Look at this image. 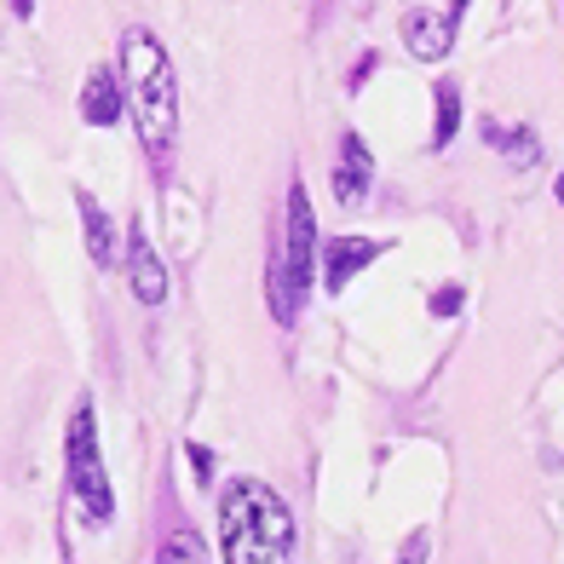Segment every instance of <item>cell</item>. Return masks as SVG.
Wrapping results in <instances>:
<instances>
[{
    "mask_svg": "<svg viewBox=\"0 0 564 564\" xmlns=\"http://www.w3.org/2000/svg\"><path fill=\"white\" fill-rule=\"evenodd\" d=\"M317 260H323V289L346 294V282L380 260V242L375 237H340V242H328V253H317Z\"/></svg>",
    "mask_w": 564,
    "mask_h": 564,
    "instance_id": "52a82bcc",
    "label": "cell"
},
{
    "mask_svg": "<svg viewBox=\"0 0 564 564\" xmlns=\"http://www.w3.org/2000/svg\"><path fill=\"white\" fill-rule=\"evenodd\" d=\"M312 276H317V208L305 185L294 178L289 185V219H282V242H276V260L265 276V294H271V317L282 328L300 323V305L312 294Z\"/></svg>",
    "mask_w": 564,
    "mask_h": 564,
    "instance_id": "3957f363",
    "label": "cell"
},
{
    "mask_svg": "<svg viewBox=\"0 0 564 564\" xmlns=\"http://www.w3.org/2000/svg\"><path fill=\"white\" fill-rule=\"evenodd\" d=\"M369 178H375V162H369V144L346 133L340 139V162H335V196H340V208H357V202L369 196Z\"/></svg>",
    "mask_w": 564,
    "mask_h": 564,
    "instance_id": "ba28073f",
    "label": "cell"
},
{
    "mask_svg": "<svg viewBox=\"0 0 564 564\" xmlns=\"http://www.w3.org/2000/svg\"><path fill=\"white\" fill-rule=\"evenodd\" d=\"M64 473H69V496L82 507V519L93 530H105L116 519V490L105 473V455H98V426H93V403L82 398L69 415V438H64Z\"/></svg>",
    "mask_w": 564,
    "mask_h": 564,
    "instance_id": "277c9868",
    "label": "cell"
},
{
    "mask_svg": "<svg viewBox=\"0 0 564 564\" xmlns=\"http://www.w3.org/2000/svg\"><path fill=\"white\" fill-rule=\"evenodd\" d=\"M294 512L271 484L230 478L219 496V553L225 564H294Z\"/></svg>",
    "mask_w": 564,
    "mask_h": 564,
    "instance_id": "7a4b0ae2",
    "label": "cell"
},
{
    "mask_svg": "<svg viewBox=\"0 0 564 564\" xmlns=\"http://www.w3.org/2000/svg\"><path fill=\"white\" fill-rule=\"evenodd\" d=\"M12 12H18V18H30V12H35V0H12Z\"/></svg>",
    "mask_w": 564,
    "mask_h": 564,
    "instance_id": "e0dca14e",
    "label": "cell"
},
{
    "mask_svg": "<svg viewBox=\"0 0 564 564\" xmlns=\"http://www.w3.org/2000/svg\"><path fill=\"white\" fill-rule=\"evenodd\" d=\"M121 93H133V121L150 167L167 173L178 150V82H173L167 46L139 23L121 35Z\"/></svg>",
    "mask_w": 564,
    "mask_h": 564,
    "instance_id": "6da1fadb",
    "label": "cell"
},
{
    "mask_svg": "<svg viewBox=\"0 0 564 564\" xmlns=\"http://www.w3.org/2000/svg\"><path fill=\"white\" fill-rule=\"evenodd\" d=\"M156 564H208V553H202V535L191 524H173L162 535V547H156Z\"/></svg>",
    "mask_w": 564,
    "mask_h": 564,
    "instance_id": "7c38bea8",
    "label": "cell"
},
{
    "mask_svg": "<svg viewBox=\"0 0 564 564\" xmlns=\"http://www.w3.org/2000/svg\"><path fill=\"white\" fill-rule=\"evenodd\" d=\"M312 12H317V18H323V12H328V0H317V7H312Z\"/></svg>",
    "mask_w": 564,
    "mask_h": 564,
    "instance_id": "d6986e66",
    "label": "cell"
},
{
    "mask_svg": "<svg viewBox=\"0 0 564 564\" xmlns=\"http://www.w3.org/2000/svg\"><path fill=\"white\" fill-rule=\"evenodd\" d=\"M121 105H127L121 75L98 64V69L87 75V87H82V116H87V127H116V121H121Z\"/></svg>",
    "mask_w": 564,
    "mask_h": 564,
    "instance_id": "30bf717a",
    "label": "cell"
},
{
    "mask_svg": "<svg viewBox=\"0 0 564 564\" xmlns=\"http://www.w3.org/2000/svg\"><path fill=\"white\" fill-rule=\"evenodd\" d=\"M460 300H467V294H460L455 282H444V289L432 294V312H438V317H455V312H460Z\"/></svg>",
    "mask_w": 564,
    "mask_h": 564,
    "instance_id": "5bb4252c",
    "label": "cell"
},
{
    "mask_svg": "<svg viewBox=\"0 0 564 564\" xmlns=\"http://www.w3.org/2000/svg\"><path fill=\"white\" fill-rule=\"evenodd\" d=\"M426 558V530H415V535H409V542H403V558L398 564H421Z\"/></svg>",
    "mask_w": 564,
    "mask_h": 564,
    "instance_id": "2e32d148",
    "label": "cell"
},
{
    "mask_svg": "<svg viewBox=\"0 0 564 564\" xmlns=\"http://www.w3.org/2000/svg\"><path fill=\"white\" fill-rule=\"evenodd\" d=\"M460 127V87L455 82H438V121H432V150H449Z\"/></svg>",
    "mask_w": 564,
    "mask_h": 564,
    "instance_id": "4fadbf2b",
    "label": "cell"
},
{
    "mask_svg": "<svg viewBox=\"0 0 564 564\" xmlns=\"http://www.w3.org/2000/svg\"><path fill=\"white\" fill-rule=\"evenodd\" d=\"M121 260H127V282H133L139 305H162V300H167V265H162V253L150 248L144 225H133V237H127Z\"/></svg>",
    "mask_w": 564,
    "mask_h": 564,
    "instance_id": "8992f818",
    "label": "cell"
},
{
    "mask_svg": "<svg viewBox=\"0 0 564 564\" xmlns=\"http://www.w3.org/2000/svg\"><path fill=\"white\" fill-rule=\"evenodd\" d=\"M553 191H558V208H564V173H558V185H553Z\"/></svg>",
    "mask_w": 564,
    "mask_h": 564,
    "instance_id": "ac0fdd59",
    "label": "cell"
},
{
    "mask_svg": "<svg viewBox=\"0 0 564 564\" xmlns=\"http://www.w3.org/2000/svg\"><path fill=\"white\" fill-rule=\"evenodd\" d=\"M478 139L490 144V150H501L507 167H535V162H542V139H535L530 127H507L496 116H484L478 121Z\"/></svg>",
    "mask_w": 564,
    "mask_h": 564,
    "instance_id": "9c48e42d",
    "label": "cell"
},
{
    "mask_svg": "<svg viewBox=\"0 0 564 564\" xmlns=\"http://www.w3.org/2000/svg\"><path fill=\"white\" fill-rule=\"evenodd\" d=\"M75 208H82V225H87V253H93V265H116L121 253H116V225H110V214L98 208V202L87 196V191H75Z\"/></svg>",
    "mask_w": 564,
    "mask_h": 564,
    "instance_id": "8fae6325",
    "label": "cell"
},
{
    "mask_svg": "<svg viewBox=\"0 0 564 564\" xmlns=\"http://www.w3.org/2000/svg\"><path fill=\"white\" fill-rule=\"evenodd\" d=\"M467 7V0H455L449 12H432V7H409L403 12V46L415 53L421 64H438V58H449V46H455V12Z\"/></svg>",
    "mask_w": 564,
    "mask_h": 564,
    "instance_id": "5b68a950",
    "label": "cell"
},
{
    "mask_svg": "<svg viewBox=\"0 0 564 564\" xmlns=\"http://www.w3.org/2000/svg\"><path fill=\"white\" fill-rule=\"evenodd\" d=\"M185 455H191V467H196V478L208 484V478H214V449H202V444H191Z\"/></svg>",
    "mask_w": 564,
    "mask_h": 564,
    "instance_id": "9a60e30c",
    "label": "cell"
}]
</instances>
